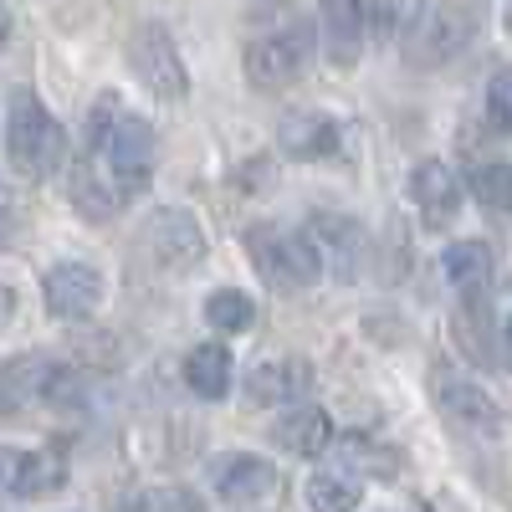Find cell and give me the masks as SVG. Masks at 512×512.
I'll use <instances>...</instances> for the list:
<instances>
[{
    "mask_svg": "<svg viewBox=\"0 0 512 512\" xmlns=\"http://www.w3.org/2000/svg\"><path fill=\"white\" fill-rule=\"evenodd\" d=\"M82 164H88L93 175L103 180V190L118 205L134 200L154 180V128H149V118L118 108L103 134L88 139V159H82Z\"/></svg>",
    "mask_w": 512,
    "mask_h": 512,
    "instance_id": "obj_1",
    "label": "cell"
},
{
    "mask_svg": "<svg viewBox=\"0 0 512 512\" xmlns=\"http://www.w3.org/2000/svg\"><path fill=\"white\" fill-rule=\"evenodd\" d=\"M241 241H246L251 267L262 272V282H272L277 292H308L323 277V256H318V241L308 231L256 221V226H246Z\"/></svg>",
    "mask_w": 512,
    "mask_h": 512,
    "instance_id": "obj_2",
    "label": "cell"
},
{
    "mask_svg": "<svg viewBox=\"0 0 512 512\" xmlns=\"http://www.w3.org/2000/svg\"><path fill=\"white\" fill-rule=\"evenodd\" d=\"M6 154L21 180H52L62 159H67V134L62 123L47 113V103H36L31 93L16 98L11 118H6Z\"/></svg>",
    "mask_w": 512,
    "mask_h": 512,
    "instance_id": "obj_3",
    "label": "cell"
},
{
    "mask_svg": "<svg viewBox=\"0 0 512 512\" xmlns=\"http://www.w3.org/2000/svg\"><path fill=\"white\" fill-rule=\"evenodd\" d=\"M482 31V6L477 0H441V6L420 11L405 31V57L415 67H446L451 57H461Z\"/></svg>",
    "mask_w": 512,
    "mask_h": 512,
    "instance_id": "obj_4",
    "label": "cell"
},
{
    "mask_svg": "<svg viewBox=\"0 0 512 512\" xmlns=\"http://www.w3.org/2000/svg\"><path fill=\"white\" fill-rule=\"evenodd\" d=\"M128 62H134L139 82H144L154 98L180 103L190 93V77H185V62L175 52V36H169L159 21H149V26L134 31V41H128Z\"/></svg>",
    "mask_w": 512,
    "mask_h": 512,
    "instance_id": "obj_5",
    "label": "cell"
},
{
    "mask_svg": "<svg viewBox=\"0 0 512 512\" xmlns=\"http://www.w3.org/2000/svg\"><path fill=\"white\" fill-rule=\"evenodd\" d=\"M308 52H313L308 26H287V31H272L262 41H251L246 47V82L262 88V93H277V88H287V82L303 77Z\"/></svg>",
    "mask_w": 512,
    "mask_h": 512,
    "instance_id": "obj_6",
    "label": "cell"
},
{
    "mask_svg": "<svg viewBox=\"0 0 512 512\" xmlns=\"http://www.w3.org/2000/svg\"><path fill=\"white\" fill-rule=\"evenodd\" d=\"M144 251L159 272H190L200 256H205V236L195 226L190 210H154L149 226H144Z\"/></svg>",
    "mask_w": 512,
    "mask_h": 512,
    "instance_id": "obj_7",
    "label": "cell"
},
{
    "mask_svg": "<svg viewBox=\"0 0 512 512\" xmlns=\"http://www.w3.org/2000/svg\"><path fill=\"white\" fill-rule=\"evenodd\" d=\"M0 379L16 390V400H36V405H77L82 400V384H77V369L57 364V359H41V354H26L16 364L0 369Z\"/></svg>",
    "mask_w": 512,
    "mask_h": 512,
    "instance_id": "obj_8",
    "label": "cell"
},
{
    "mask_svg": "<svg viewBox=\"0 0 512 512\" xmlns=\"http://www.w3.org/2000/svg\"><path fill=\"white\" fill-rule=\"evenodd\" d=\"M41 297H47V313H52V318L82 323V318H93L98 303H103V272L88 267V262H62V267L47 272V282H41Z\"/></svg>",
    "mask_w": 512,
    "mask_h": 512,
    "instance_id": "obj_9",
    "label": "cell"
},
{
    "mask_svg": "<svg viewBox=\"0 0 512 512\" xmlns=\"http://www.w3.org/2000/svg\"><path fill=\"white\" fill-rule=\"evenodd\" d=\"M410 200L431 231H446L461 216V180L446 159H420L410 169Z\"/></svg>",
    "mask_w": 512,
    "mask_h": 512,
    "instance_id": "obj_10",
    "label": "cell"
},
{
    "mask_svg": "<svg viewBox=\"0 0 512 512\" xmlns=\"http://www.w3.org/2000/svg\"><path fill=\"white\" fill-rule=\"evenodd\" d=\"M318 21H323V47L338 67H354L364 52V0H318Z\"/></svg>",
    "mask_w": 512,
    "mask_h": 512,
    "instance_id": "obj_11",
    "label": "cell"
},
{
    "mask_svg": "<svg viewBox=\"0 0 512 512\" xmlns=\"http://www.w3.org/2000/svg\"><path fill=\"white\" fill-rule=\"evenodd\" d=\"M251 400L256 405H297V400H308V390H313V369H308V359H267V364H256L251 369Z\"/></svg>",
    "mask_w": 512,
    "mask_h": 512,
    "instance_id": "obj_12",
    "label": "cell"
},
{
    "mask_svg": "<svg viewBox=\"0 0 512 512\" xmlns=\"http://www.w3.org/2000/svg\"><path fill=\"white\" fill-rule=\"evenodd\" d=\"M436 405L446 410L451 425H466V431H497L502 425L492 395L477 390L472 379H456V374H436Z\"/></svg>",
    "mask_w": 512,
    "mask_h": 512,
    "instance_id": "obj_13",
    "label": "cell"
},
{
    "mask_svg": "<svg viewBox=\"0 0 512 512\" xmlns=\"http://www.w3.org/2000/svg\"><path fill=\"white\" fill-rule=\"evenodd\" d=\"M277 144L292 159H333L338 144H344V134H338V123L328 113H292L277 128Z\"/></svg>",
    "mask_w": 512,
    "mask_h": 512,
    "instance_id": "obj_14",
    "label": "cell"
},
{
    "mask_svg": "<svg viewBox=\"0 0 512 512\" xmlns=\"http://www.w3.org/2000/svg\"><path fill=\"white\" fill-rule=\"evenodd\" d=\"M272 441L292 456H323L328 441H333V420L318 410V405H287V415L272 425Z\"/></svg>",
    "mask_w": 512,
    "mask_h": 512,
    "instance_id": "obj_15",
    "label": "cell"
},
{
    "mask_svg": "<svg viewBox=\"0 0 512 512\" xmlns=\"http://www.w3.org/2000/svg\"><path fill=\"white\" fill-rule=\"evenodd\" d=\"M216 492L231 507L262 502V497L277 492V472H272V461H262V456H231V461H221V472H216Z\"/></svg>",
    "mask_w": 512,
    "mask_h": 512,
    "instance_id": "obj_16",
    "label": "cell"
},
{
    "mask_svg": "<svg viewBox=\"0 0 512 512\" xmlns=\"http://www.w3.org/2000/svg\"><path fill=\"white\" fill-rule=\"evenodd\" d=\"M308 236L323 241V251H328V262H333L338 277H359L364 256H369V241H364V231H359L349 216H313V231H308ZM323 251H318V256H323Z\"/></svg>",
    "mask_w": 512,
    "mask_h": 512,
    "instance_id": "obj_17",
    "label": "cell"
},
{
    "mask_svg": "<svg viewBox=\"0 0 512 512\" xmlns=\"http://www.w3.org/2000/svg\"><path fill=\"white\" fill-rule=\"evenodd\" d=\"M185 384L195 400H226L231 395V349L226 344H200L185 354Z\"/></svg>",
    "mask_w": 512,
    "mask_h": 512,
    "instance_id": "obj_18",
    "label": "cell"
},
{
    "mask_svg": "<svg viewBox=\"0 0 512 512\" xmlns=\"http://www.w3.org/2000/svg\"><path fill=\"white\" fill-rule=\"evenodd\" d=\"M446 277L461 292V303H466V297H487V287H492V246L487 241H456V246H446Z\"/></svg>",
    "mask_w": 512,
    "mask_h": 512,
    "instance_id": "obj_19",
    "label": "cell"
},
{
    "mask_svg": "<svg viewBox=\"0 0 512 512\" xmlns=\"http://www.w3.org/2000/svg\"><path fill=\"white\" fill-rule=\"evenodd\" d=\"M67 487V456L57 446L47 451H21V472H16V497H57Z\"/></svg>",
    "mask_w": 512,
    "mask_h": 512,
    "instance_id": "obj_20",
    "label": "cell"
},
{
    "mask_svg": "<svg viewBox=\"0 0 512 512\" xmlns=\"http://www.w3.org/2000/svg\"><path fill=\"white\" fill-rule=\"evenodd\" d=\"M333 461L344 466V472H354V477H395L400 472L395 446H379L369 436H344L333 446Z\"/></svg>",
    "mask_w": 512,
    "mask_h": 512,
    "instance_id": "obj_21",
    "label": "cell"
},
{
    "mask_svg": "<svg viewBox=\"0 0 512 512\" xmlns=\"http://www.w3.org/2000/svg\"><path fill=\"white\" fill-rule=\"evenodd\" d=\"M466 185H472L482 210H492V216H512V164L507 159H472Z\"/></svg>",
    "mask_w": 512,
    "mask_h": 512,
    "instance_id": "obj_22",
    "label": "cell"
},
{
    "mask_svg": "<svg viewBox=\"0 0 512 512\" xmlns=\"http://www.w3.org/2000/svg\"><path fill=\"white\" fill-rule=\"evenodd\" d=\"M308 507L313 512H354L359 507V477L354 472H344V466H323V472H313L308 477Z\"/></svg>",
    "mask_w": 512,
    "mask_h": 512,
    "instance_id": "obj_23",
    "label": "cell"
},
{
    "mask_svg": "<svg viewBox=\"0 0 512 512\" xmlns=\"http://www.w3.org/2000/svg\"><path fill=\"white\" fill-rule=\"evenodd\" d=\"M205 323H210V328H221V333H251L256 308H251V297H246V292L221 287V292L205 303Z\"/></svg>",
    "mask_w": 512,
    "mask_h": 512,
    "instance_id": "obj_24",
    "label": "cell"
},
{
    "mask_svg": "<svg viewBox=\"0 0 512 512\" xmlns=\"http://www.w3.org/2000/svg\"><path fill=\"white\" fill-rule=\"evenodd\" d=\"M118 512H200L195 502H190V492H180V487H139V492H128L123 502H118Z\"/></svg>",
    "mask_w": 512,
    "mask_h": 512,
    "instance_id": "obj_25",
    "label": "cell"
},
{
    "mask_svg": "<svg viewBox=\"0 0 512 512\" xmlns=\"http://www.w3.org/2000/svg\"><path fill=\"white\" fill-rule=\"evenodd\" d=\"M487 123L497 134H512V62L492 72L487 82Z\"/></svg>",
    "mask_w": 512,
    "mask_h": 512,
    "instance_id": "obj_26",
    "label": "cell"
},
{
    "mask_svg": "<svg viewBox=\"0 0 512 512\" xmlns=\"http://www.w3.org/2000/svg\"><path fill=\"white\" fill-rule=\"evenodd\" d=\"M16 472H21V451L16 446H0V502L16 497Z\"/></svg>",
    "mask_w": 512,
    "mask_h": 512,
    "instance_id": "obj_27",
    "label": "cell"
},
{
    "mask_svg": "<svg viewBox=\"0 0 512 512\" xmlns=\"http://www.w3.org/2000/svg\"><path fill=\"white\" fill-rule=\"evenodd\" d=\"M11 313H16V292H11L6 282H0V328L11 323Z\"/></svg>",
    "mask_w": 512,
    "mask_h": 512,
    "instance_id": "obj_28",
    "label": "cell"
},
{
    "mask_svg": "<svg viewBox=\"0 0 512 512\" xmlns=\"http://www.w3.org/2000/svg\"><path fill=\"white\" fill-rule=\"evenodd\" d=\"M21 410V400H16V390H11V384L6 379H0V415H16Z\"/></svg>",
    "mask_w": 512,
    "mask_h": 512,
    "instance_id": "obj_29",
    "label": "cell"
},
{
    "mask_svg": "<svg viewBox=\"0 0 512 512\" xmlns=\"http://www.w3.org/2000/svg\"><path fill=\"white\" fill-rule=\"evenodd\" d=\"M6 41H11V11H6V0H0V52H6Z\"/></svg>",
    "mask_w": 512,
    "mask_h": 512,
    "instance_id": "obj_30",
    "label": "cell"
}]
</instances>
